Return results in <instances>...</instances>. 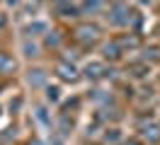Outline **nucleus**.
Wrapping results in <instances>:
<instances>
[{
	"label": "nucleus",
	"instance_id": "2",
	"mask_svg": "<svg viewBox=\"0 0 160 145\" xmlns=\"http://www.w3.org/2000/svg\"><path fill=\"white\" fill-rule=\"evenodd\" d=\"M0 27H2V17H0Z\"/></svg>",
	"mask_w": 160,
	"mask_h": 145
},
{
	"label": "nucleus",
	"instance_id": "1",
	"mask_svg": "<svg viewBox=\"0 0 160 145\" xmlns=\"http://www.w3.org/2000/svg\"><path fill=\"white\" fill-rule=\"evenodd\" d=\"M58 73H61V77H63V80H75V70H73V68H68V65H61Z\"/></svg>",
	"mask_w": 160,
	"mask_h": 145
}]
</instances>
